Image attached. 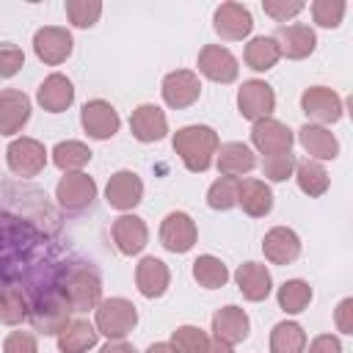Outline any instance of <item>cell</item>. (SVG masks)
Masks as SVG:
<instances>
[{"label":"cell","instance_id":"d6a6232c","mask_svg":"<svg viewBox=\"0 0 353 353\" xmlns=\"http://www.w3.org/2000/svg\"><path fill=\"white\" fill-rule=\"evenodd\" d=\"M279 47L273 41V36H256L245 44V63L254 69V72H268L276 66L279 61Z\"/></svg>","mask_w":353,"mask_h":353},{"label":"cell","instance_id":"74e56055","mask_svg":"<svg viewBox=\"0 0 353 353\" xmlns=\"http://www.w3.org/2000/svg\"><path fill=\"white\" fill-rule=\"evenodd\" d=\"M176 353H207V334L196 325H179L174 334H171V342H168Z\"/></svg>","mask_w":353,"mask_h":353},{"label":"cell","instance_id":"7a4b0ae2","mask_svg":"<svg viewBox=\"0 0 353 353\" xmlns=\"http://www.w3.org/2000/svg\"><path fill=\"white\" fill-rule=\"evenodd\" d=\"M69 314H72V303L63 295L61 284H50L47 290H39L36 298L30 301L28 320H30L33 331H39L44 336H52V334L58 336V331L69 323Z\"/></svg>","mask_w":353,"mask_h":353},{"label":"cell","instance_id":"836d02e7","mask_svg":"<svg viewBox=\"0 0 353 353\" xmlns=\"http://www.w3.org/2000/svg\"><path fill=\"white\" fill-rule=\"evenodd\" d=\"M91 160V149L80 141H61L55 149H52V163L66 171V174H74L77 168H83L85 163Z\"/></svg>","mask_w":353,"mask_h":353},{"label":"cell","instance_id":"83f0119b","mask_svg":"<svg viewBox=\"0 0 353 353\" xmlns=\"http://www.w3.org/2000/svg\"><path fill=\"white\" fill-rule=\"evenodd\" d=\"M237 204L243 207L245 215L265 218L273 210V193L262 179H243L240 182V193H237Z\"/></svg>","mask_w":353,"mask_h":353},{"label":"cell","instance_id":"5bb4252c","mask_svg":"<svg viewBox=\"0 0 353 353\" xmlns=\"http://www.w3.org/2000/svg\"><path fill=\"white\" fill-rule=\"evenodd\" d=\"M196 63H199V72L212 83H232V80H237V72H240L237 58L221 44L201 47Z\"/></svg>","mask_w":353,"mask_h":353},{"label":"cell","instance_id":"60d3db41","mask_svg":"<svg viewBox=\"0 0 353 353\" xmlns=\"http://www.w3.org/2000/svg\"><path fill=\"white\" fill-rule=\"evenodd\" d=\"M295 171V157L292 152H284V154H268L262 160V174L273 182H284L290 174Z\"/></svg>","mask_w":353,"mask_h":353},{"label":"cell","instance_id":"7402d4cb","mask_svg":"<svg viewBox=\"0 0 353 353\" xmlns=\"http://www.w3.org/2000/svg\"><path fill=\"white\" fill-rule=\"evenodd\" d=\"M262 251H265V256H268L273 265H290V262L298 259V254H301V240H298V234H295L292 229L276 226V229H270V232L265 234Z\"/></svg>","mask_w":353,"mask_h":353},{"label":"cell","instance_id":"44dd1931","mask_svg":"<svg viewBox=\"0 0 353 353\" xmlns=\"http://www.w3.org/2000/svg\"><path fill=\"white\" fill-rule=\"evenodd\" d=\"M168 281H171V273L165 268L163 259L157 256H143L135 268V284L141 290L143 298H160L165 290H168Z\"/></svg>","mask_w":353,"mask_h":353},{"label":"cell","instance_id":"7bdbcfd3","mask_svg":"<svg viewBox=\"0 0 353 353\" xmlns=\"http://www.w3.org/2000/svg\"><path fill=\"white\" fill-rule=\"evenodd\" d=\"M25 66V52L14 44H0V77H14Z\"/></svg>","mask_w":353,"mask_h":353},{"label":"cell","instance_id":"d590c367","mask_svg":"<svg viewBox=\"0 0 353 353\" xmlns=\"http://www.w3.org/2000/svg\"><path fill=\"white\" fill-rule=\"evenodd\" d=\"M312 301V287L301 279H290L279 287V306L287 312V314H298L309 306Z\"/></svg>","mask_w":353,"mask_h":353},{"label":"cell","instance_id":"4316f807","mask_svg":"<svg viewBox=\"0 0 353 353\" xmlns=\"http://www.w3.org/2000/svg\"><path fill=\"white\" fill-rule=\"evenodd\" d=\"M298 141L314 160H334L339 154V141L334 138L331 130L320 124H303L298 130Z\"/></svg>","mask_w":353,"mask_h":353},{"label":"cell","instance_id":"bcb514c9","mask_svg":"<svg viewBox=\"0 0 353 353\" xmlns=\"http://www.w3.org/2000/svg\"><path fill=\"white\" fill-rule=\"evenodd\" d=\"M350 314H353V298H345V301L336 306V328H339L342 334H353Z\"/></svg>","mask_w":353,"mask_h":353},{"label":"cell","instance_id":"603a6c76","mask_svg":"<svg viewBox=\"0 0 353 353\" xmlns=\"http://www.w3.org/2000/svg\"><path fill=\"white\" fill-rule=\"evenodd\" d=\"M36 99H39V105L44 108V110H50V113H61V110H66L72 102H74V88H72V80L66 77V74H50V77H44V83L39 85V91H36Z\"/></svg>","mask_w":353,"mask_h":353},{"label":"cell","instance_id":"f546056e","mask_svg":"<svg viewBox=\"0 0 353 353\" xmlns=\"http://www.w3.org/2000/svg\"><path fill=\"white\" fill-rule=\"evenodd\" d=\"M215 154H218V171L223 176H240V174H248L256 165L254 152L245 143H237V141L221 143Z\"/></svg>","mask_w":353,"mask_h":353},{"label":"cell","instance_id":"f1b7e54d","mask_svg":"<svg viewBox=\"0 0 353 353\" xmlns=\"http://www.w3.org/2000/svg\"><path fill=\"white\" fill-rule=\"evenodd\" d=\"M99 331L88 320H69L58 331V350L61 353H85L88 347L97 345Z\"/></svg>","mask_w":353,"mask_h":353},{"label":"cell","instance_id":"e0dca14e","mask_svg":"<svg viewBox=\"0 0 353 353\" xmlns=\"http://www.w3.org/2000/svg\"><path fill=\"white\" fill-rule=\"evenodd\" d=\"M30 119V99L17 88L0 91V135L19 132Z\"/></svg>","mask_w":353,"mask_h":353},{"label":"cell","instance_id":"e575fe53","mask_svg":"<svg viewBox=\"0 0 353 353\" xmlns=\"http://www.w3.org/2000/svg\"><path fill=\"white\" fill-rule=\"evenodd\" d=\"M193 279L207 290H218V287H223L229 281V270L218 256L204 254V256H199L193 262Z\"/></svg>","mask_w":353,"mask_h":353},{"label":"cell","instance_id":"ba28073f","mask_svg":"<svg viewBox=\"0 0 353 353\" xmlns=\"http://www.w3.org/2000/svg\"><path fill=\"white\" fill-rule=\"evenodd\" d=\"M199 97H201V80L196 72L176 69V72H168L163 77V99L168 108H174V110L190 108Z\"/></svg>","mask_w":353,"mask_h":353},{"label":"cell","instance_id":"ab89813d","mask_svg":"<svg viewBox=\"0 0 353 353\" xmlns=\"http://www.w3.org/2000/svg\"><path fill=\"white\" fill-rule=\"evenodd\" d=\"M312 17L320 28H339V22L345 17V3L342 0H314Z\"/></svg>","mask_w":353,"mask_h":353},{"label":"cell","instance_id":"c3c4849f","mask_svg":"<svg viewBox=\"0 0 353 353\" xmlns=\"http://www.w3.org/2000/svg\"><path fill=\"white\" fill-rule=\"evenodd\" d=\"M207 353H234V350H232V345H229V342H223V339H218V336H215V339L207 345Z\"/></svg>","mask_w":353,"mask_h":353},{"label":"cell","instance_id":"6da1fadb","mask_svg":"<svg viewBox=\"0 0 353 353\" xmlns=\"http://www.w3.org/2000/svg\"><path fill=\"white\" fill-rule=\"evenodd\" d=\"M174 152L179 154V160L185 163L188 171L201 174L212 165L215 152H218V132L207 124H188L182 130L174 132Z\"/></svg>","mask_w":353,"mask_h":353},{"label":"cell","instance_id":"9c48e42d","mask_svg":"<svg viewBox=\"0 0 353 353\" xmlns=\"http://www.w3.org/2000/svg\"><path fill=\"white\" fill-rule=\"evenodd\" d=\"M55 199L63 210L80 212L97 199V182L88 174H80V171L66 174V176H61V182L55 188Z\"/></svg>","mask_w":353,"mask_h":353},{"label":"cell","instance_id":"b9f144b4","mask_svg":"<svg viewBox=\"0 0 353 353\" xmlns=\"http://www.w3.org/2000/svg\"><path fill=\"white\" fill-rule=\"evenodd\" d=\"M262 8H265V14L273 17L276 22H287V19H292L295 14L303 11V3H301V0H265Z\"/></svg>","mask_w":353,"mask_h":353},{"label":"cell","instance_id":"30bf717a","mask_svg":"<svg viewBox=\"0 0 353 353\" xmlns=\"http://www.w3.org/2000/svg\"><path fill=\"white\" fill-rule=\"evenodd\" d=\"M80 124H83V130H85L91 138L105 141V138H113V135L119 132L121 119H119V113H116V108H113L110 102H105V99H91V102H85L83 110H80Z\"/></svg>","mask_w":353,"mask_h":353},{"label":"cell","instance_id":"ac0fdd59","mask_svg":"<svg viewBox=\"0 0 353 353\" xmlns=\"http://www.w3.org/2000/svg\"><path fill=\"white\" fill-rule=\"evenodd\" d=\"M276 47H279V55H287L292 61H301L306 55L314 52V44H317V36L309 25H284L276 30L273 36Z\"/></svg>","mask_w":353,"mask_h":353},{"label":"cell","instance_id":"5b68a950","mask_svg":"<svg viewBox=\"0 0 353 353\" xmlns=\"http://www.w3.org/2000/svg\"><path fill=\"white\" fill-rule=\"evenodd\" d=\"M6 160H8V168L17 176L30 179V176L41 174V168L47 165V149L36 138H17L6 149Z\"/></svg>","mask_w":353,"mask_h":353},{"label":"cell","instance_id":"4dcf8cb0","mask_svg":"<svg viewBox=\"0 0 353 353\" xmlns=\"http://www.w3.org/2000/svg\"><path fill=\"white\" fill-rule=\"evenodd\" d=\"M295 179L306 196H323L328 190V174L317 160H295Z\"/></svg>","mask_w":353,"mask_h":353},{"label":"cell","instance_id":"484cf974","mask_svg":"<svg viewBox=\"0 0 353 353\" xmlns=\"http://www.w3.org/2000/svg\"><path fill=\"white\" fill-rule=\"evenodd\" d=\"M234 281H237V287H240V292H243L245 301H265L270 295V287H273L268 268L259 265V262L240 265L237 273H234Z\"/></svg>","mask_w":353,"mask_h":353},{"label":"cell","instance_id":"8d00e7d4","mask_svg":"<svg viewBox=\"0 0 353 353\" xmlns=\"http://www.w3.org/2000/svg\"><path fill=\"white\" fill-rule=\"evenodd\" d=\"M237 193H240V179H237V176H221V179H215V182L210 185V190H207V204H210L212 210L226 212V210H232V207L237 204Z\"/></svg>","mask_w":353,"mask_h":353},{"label":"cell","instance_id":"681fc988","mask_svg":"<svg viewBox=\"0 0 353 353\" xmlns=\"http://www.w3.org/2000/svg\"><path fill=\"white\" fill-rule=\"evenodd\" d=\"M146 353H176V350H174L168 342H154V345H152Z\"/></svg>","mask_w":353,"mask_h":353},{"label":"cell","instance_id":"2e32d148","mask_svg":"<svg viewBox=\"0 0 353 353\" xmlns=\"http://www.w3.org/2000/svg\"><path fill=\"white\" fill-rule=\"evenodd\" d=\"M105 199L110 207L116 210H132L141 204L143 199V182L135 171H116L110 179H108V188H105Z\"/></svg>","mask_w":353,"mask_h":353},{"label":"cell","instance_id":"4fadbf2b","mask_svg":"<svg viewBox=\"0 0 353 353\" xmlns=\"http://www.w3.org/2000/svg\"><path fill=\"white\" fill-rule=\"evenodd\" d=\"M72 33L66 28H55V25H47L41 30H36L33 36V50L39 55V61L50 63V66H58L63 63L69 55H72Z\"/></svg>","mask_w":353,"mask_h":353},{"label":"cell","instance_id":"cb8c5ba5","mask_svg":"<svg viewBox=\"0 0 353 353\" xmlns=\"http://www.w3.org/2000/svg\"><path fill=\"white\" fill-rule=\"evenodd\" d=\"M248 328H251L248 314L240 306H223V309H218L212 314V331H215V336L223 339V342H229V345L243 342L248 336Z\"/></svg>","mask_w":353,"mask_h":353},{"label":"cell","instance_id":"8fae6325","mask_svg":"<svg viewBox=\"0 0 353 353\" xmlns=\"http://www.w3.org/2000/svg\"><path fill=\"white\" fill-rule=\"evenodd\" d=\"M292 141H295L292 130H290L287 124L270 119V116L254 121V127H251V143H254L265 157H268V154H284V152H290V149H292Z\"/></svg>","mask_w":353,"mask_h":353},{"label":"cell","instance_id":"1f68e13d","mask_svg":"<svg viewBox=\"0 0 353 353\" xmlns=\"http://www.w3.org/2000/svg\"><path fill=\"white\" fill-rule=\"evenodd\" d=\"M306 347V334L298 323H279L270 331V353H303Z\"/></svg>","mask_w":353,"mask_h":353},{"label":"cell","instance_id":"d6986e66","mask_svg":"<svg viewBox=\"0 0 353 353\" xmlns=\"http://www.w3.org/2000/svg\"><path fill=\"white\" fill-rule=\"evenodd\" d=\"M130 130L141 143H152L168 132V121L157 105H138L130 116Z\"/></svg>","mask_w":353,"mask_h":353},{"label":"cell","instance_id":"3957f363","mask_svg":"<svg viewBox=\"0 0 353 353\" xmlns=\"http://www.w3.org/2000/svg\"><path fill=\"white\" fill-rule=\"evenodd\" d=\"M58 284H61L63 295L69 298L72 312H88V309H97L99 306L102 281H99V273L91 265H83V262L63 265Z\"/></svg>","mask_w":353,"mask_h":353},{"label":"cell","instance_id":"f6af8a7d","mask_svg":"<svg viewBox=\"0 0 353 353\" xmlns=\"http://www.w3.org/2000/svg\"><path fill=\"white\" fill-rule=\"evenodd\" d=\"M309 353H342V342L334 334H320L312 339Z\"/></svg>","mask_w":353,"mask_h":353},{"label":"cell","instance_id":"7dc6e473","mask_svg":"<svg viewBox=\"0 0 353 353\" xmlns=\"http://www.w3.org/2000/svg\"><path fill=\"white\" fill-rule=\"evenodd\" d=\"M99 353H138V350H135L130 342H124V339H113V342H108Z\"/></svg>","mask_w":353,"mask_h":353},{"label":"cell","instance_id":"52a82bcc","mask_svg":"<svg viewBox=\"0 0 353 353\" xmlns=\"http://www.w3.org/2000/svg\"><path fill=\"white\" fill-rule=\"evenodd\" d=\"M276 108V94L265 80H245L237 91V110L248 121L268 119Z\"/></svg>","mask_w":353,"mask_h":353},{"label":"cell","instance_id":"277c9868","mask_svg":"<svg viewBox=\"0 0 353 353\" xmlns=\"http://www.w3.org/2000/svg\"><path fill=\"white\" fill-rule=\"evenodd\" d=\"M138 323V312L127 298H108L97 306V331L108 339L127 336Z\"/></svg>","mask_w":353,"mask_h":353},{"label":"cell","instance_id":"7c38bea8","mask_svg":"<svg viewBox=\"0 0 353 353\" xmlns=\"http://www.w3.org/2000/svg\"><path fill=\"white\" fill-rule=\"evenodd\" d=\"M212 28L221 39L226 41H240L251 33L254 28V19H251V11L243 6V3H221L215 8V17H212Z\"/></svg>","mask_w":353,"mask_h":353},{"label":"cell","instance_id":"ee69618b","mask_svg":"<svg viewBox=\"0 0 353 353\" xmlns=\"http://www.w3.org/2000/svg\"><path fill=\"white\" fill-rule=\"evenodd\" d=\"M3 353H36V336L28 331H14L6 336Z\"/></svg>","mask_w":353,"mask_h":353},{"label":"cell","instance_id":"9a60e30c","mask_svg":"<svg viewBox=\"0 0 353 353\" xmlns=\"http://www.w3.org/2000/svg\"><path fill=\"white\" fill-rule=\"evenodd\" d=\"M196 221L188 212H168L160 223V243L171 254H185L196 243Z\"/></svg>","mask_w":353,"mask_h":353},{"label":"cell","instance_id":"f35d334b","mask_svg":"<svg viewBox=\"0 0 353 353\" xmlns=\"http://www.w3.org/2000/svg\"><path fill=\"white\" fill-rule=\"evenodd\" d=\"M102 14L99 0H66V17L74 28H91Z\"/></svg>","mask_w":353,"mask_h":353},{"label":"cell","instance_id":"ffe728a7","mask_svg":"<svg viewBox=\"0 0 353 353\" xmlns=\"http://www.w3.org/2000/svg\"><path fill=\"white\" fill-rule=\"evenodd\" d=\"M149 240V229L143 223V218L138 215H121L113 221V243L121 254L132 256V254H141L143 245Z\"/></svg>","mask_w":353,"mask_h":353},{"label":"cell","instance_id":"8992f818","mask_svg":"<svg viewBox=\"0 0 353 353\" xmlns=\"http://www.w3.org/2000/svg\"><path fill=\"white\" fill-rule=\"evenodd\" d=\"M301 110L309 121H317L320 127L334 124L342 119V97L325 85H312L301 94Z\"/></svg>","mask_w":353,"mask_h":353},{"label":"cell","instance_id":"d4e9b609","mask_svg":"<svg viewBox=\"0 0 353 353\" xmlns=\"http://www.w3.org/2000/svg\"><path fill=\"white\" fill-rule=\"evenodd\" d=\"M28 312H30V301H28L22 284L0 279V323L17 325V323L28 320Z\"/></svg>","mask_w":353,"mask_h":353}]
</instances>
